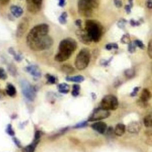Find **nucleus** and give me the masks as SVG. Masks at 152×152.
<instances>
[{"instance_id":"obj_1","label":"nucleus","mask_w":152,"mask_h":152,"mask_svg":"<svg viewBox=\"0 0 152 152\" xmlns=\"http://www.w3.org/2000/svg\"><path fill=\"white\" fill-rule=\"evenodd\" d=\"M48 32L49 26L45 23L39 24L33 27L26 38L29 48L34 51H42L51 47L54 40L48 35Z\"/></svg>"},{"instance_id":"obj_2","label":"nucleus","mask_w":152,"mask_h":152,"mask_svg":"<svg viewBox=\"0 0 152 152\" xmlns=\"http://www.w3.org/2000/svg\"><path fill=\"white\" fill-rule=\"evenodd\" d=\"M77 48V43L74 39L68 38L61 41L58 46V53L55 56L57 62L62 63L68 60Z\"/></svg>"},{"instance_id":"obj_3","label":"nucleus","mask_w":152,"mask_h":152,"mask_svg":"<svg viewBox=\"0 0 152 152\" xmlns=\"http://www.w3.org/2000/svg\"><path fill=\"white\" fill-rule=\"evenodd\" d=\"M85 30L91 40L94 42L100 41L103 35V27L97 21L87 20L85 23Z\"/></svg>"},{"instance_id":"obj_4","label":"nucleus","mask_w":152,"mask_h":152,"mask_svg":"<svg viewBox=\"0 0 152 152\" xmlns=\"http://www.w3.org/2000/svg\"><path fill=\"white\" fill-rule=\"evenodd\" d=\"M90 61V54L87 49H83L77 54L75 61V66L79 70H85L87 67Z\"/></svg>"},{"instance_id":"obj_5","label":"nucleus","mask_w":152,"mask_h":152,"mask_svg":"<svg viewBox=\"0 0 152 152\" xmlns=\"http://www.w3.org/2000/svg\"><path fill=\"white\" fill-rule=\"evenodd\" d=\"M20 85L24 97L30 101H33L36 97L35 87L27 80L22 79L20 81Z\"/></svg>"},{"instance_id":"obj_6","label":"nucleus","mask_w":152,"mask_h":152,"mask_svg":"<svg viewBox=\"0 0 152 152\" xmlns=\"http://www.w3.org/2000/svg\"><path fill=\"white\" fill-rule=\"evenodd\" d=\"M119 105L117 98L112 94L105 96L100 102V107L106 110H116Z\"/></svg>"},{"instance_id":"obj_7","label":"nucleus","mask_w":152,"mask_h":152,"mask_svg":"<svg viewBox=\"0 0 152 152\" xmlns=\"http://www.w3.org/2000/svg\"><path fill=\"white\" fill-rule=\"evenodd\" d=\"M79 13L83 17H91L93 8L87 0H79L77 3Z\"/></svg>"},{"instance_id":"obj_8","label":"nucleus","mask_w":152,"mask_h":152,"mask_svg":"<svg viewBox=\"0 0 152 152\" xmlns=\"http://www.w3.org/2000/svg\"><path fill=\"white\" fill-rule=\"evenodd\" d=\"M110 116V112L102 108L96 109L89 118V121H96L105 119Z\"/></svg>"},{"instance_id":"obj_9","label":"nucleus","mask_w":152,"mask_h":152,"mask_svg":"<svg viewBox=\"0 0 152 152\" xmlns=\"http://www.w3.org/2000/svg\"><path fill=\"white\" fill-rule=\"evenodd\" d=\"M29 26V20L26 17L22 18L20 20L17 28L16 36L18 38H21L28 31Z\"/></svg>"},{"instance_id":"obj_10","label":"nucleus","mask_w":152,"mask_h":152,"mask_svg":"<svg viewBox=\"0 0 152 152\" xmlns=\"http://www.w3.org/2000/svg\"><path fill=\"white\" fill-rule=\"evenodd\" d=\"M75 34L79 40L85 45H89L92 42L85 29L79 28V29L76 31Z\"/></svg>"},{"instance_id":"obj_11","label":"nucleus","mask_w":152,"mask_h":152,"mask_svg":"<svg viewBox=\"0 0 152 152\" xmlns=\"http://www.w3.org/2000/svg\"><path fill=\"white\" fill-rule=\"evenodd\" d=\"M28 10L32 13H36L41 9L42 0H27Z\"/></svg>"},{"instance_id":"obj_12","label":"nucleus","mask_w":152,"mask_h":152,"mask_svg":"<svg viewBox=\"0 0 152 152\" xmlns=\"http://www.w3.org/2000/svg\"><path fill=\"white\" fill-rule=\"evenodd\" d=\"M25 70H26V71L28 73L32 75L35 80H37L41 77V71L39 69V68L36 65H31L28 66L25 68Z\"/></svg>"},{"instance_id":"obj_13","label":"nucleus","mask_w":152,"mask_h":152,"mask_svg":"<svg viewBox=\"0 0 152 152\" xmlns=\"http://www.w3.org/2000/svg\"><path fill=\"white\" fill-rule=\"evenodd\" d=\"M92 128L100 134H104L107 129V125L104 122H97L93 124Z\"/></svg>"},{"instance_id":"obj_14","label":"nucleus","mask_w":152,"mask_h":152,"mask_svg":"<svg viewBox=\"0 0 152 152\" xmlns=\"http://www.w3.org/2000/svg\"><path fill=\"white\" fill-rule=\"evenodd\" d=\"M141 129V124L139 122L134 121L128 126V131L131 133H138Z\"/></svg>"},{"instance_id":"obj_15","label":"nucleus","mask_w":152,"mask_h":152,"mask_svg":"<svg viewBox=\"0 0 152 152\" xmlns=\"http://www.w3.org/2000/svg\"><path fill=\"white\" fill-rule=\"evenodd\" d=\"M10 11L13 16L18 18L21 16L23 13V10L18 6H12L10 7Z\"/></svg>"},{"instance_id":"obj_16","label":"nucleus","mask_w":152,"mask_h":152,"mask_svg":"<svg viewBox=\"0 0 152 152\" xmlns=\"http://www.w3.org/2000/svg\"><path fill=\"white\" fill-rule=\"evenodd\" d=\"M151 97V94L147 89L143 90L140 96V100L142 103H146Z\"/></svg>"},{"instance_id":"obj_17","label":"nucleus","mask_w":152,"mask_h":152,"mask_svg":"<svg viewBox=\"0 0 152 152\" xmlns=\"http://www.w3.org/2000/svg\"><path fill=\"white\" fill-rule=\"evenodd\" d=\"M39 140H36V139H34L33 142L31 144H30L29 145H28L26 147H25L23 149V152H35L36 147L37 145L38 144Z\"/></svg>"},{"instance_id":"obj_18","label":"nucleus","mask_w":152,"mask_h":152,"mask_svg":"<svg viewBox=\"0 0 152 152\" xmlns=\"http://www.w3.org/2000/svg\"><path fill=\"white\" fill-rule=\"evenodd\" d=\"M125 126L122 124H118L116 125L114 133L117 136H122L125 132Z\"/></svg>"},{"instance_id":"obj_19","label":"nucleus","mask_w":152,"mask_h":152,"mask_svg":"<svg viewBox=\"0 0 152 152\" xmlns=\"http://www.w3.org/2000/svg\"><path fill=\"white\" fill-rule=\"evenodd\" d=\"M66 80L71 82L82 83L85 80V78L82 75H75V76H73V77L68 76V77H66Z\"/></svg>"},{"instance_id":"obj_20","label":"nucleus","mask_w":152,"mask_h":152,"mask_svg":"<svg viewBox=\"0 0 152 152\" xmlns=\"http://www.w3.org/2000/svg\"><path fill=\"white\" fill-rule=\"evenodd\" d=\"M57 87H58V91L60 93H63V94L68 93L70 90V86H68V85H67V83H63L58 85Z\"/></svg>"},{"instance_id":"obj_21","label":"nucleus","mask_w":152,"mask_h":152,"mask_svg":"<svg viewBox=\"0 0 152 152\" xmlns=\"http://www.w3.org/2000/svg\"><path fill=\"white\" fill-rule=\"evenodd\" d=\"M6 92L9 96L14 97L16 94V89L13 85L8 84L6 89Z\"/></svg>"},{"instance_id":"obj_22","label":"nucleus","mask_w":152,"mask_h":152,"mask_svg":"<svg viewBox=\"0 0 152 152\" xmlns=\"http://www.w3.org/2000/svg\"><path fill=\"white\" fill-rule=\"evenodd\" d=\"M144 125L146 127H152V113L147 115L144 118Z\"/></svg>"},{"instance_id":"obj_23","label":"nucleus","mask_w":152,"mask_h":152,"mask_svg":"<svg viewBox=\"0 0 152 152\" xmlns=\"http://www.w3.org/2000/svg\"><path fill=\"white\" fill-rule=\"evenodd\" d=\"M61 70L65 72V74H72L74 72V68L70 65H67V64H65V65H64L62 66V68H61Z\"/></svg>"},{"instance_id":"obj_24","label":"nucleus","mask_w":152,"mask_h":152,"mask_svg":"<svg viewBox=\"0 0 152 152\" xmlns=\"http://www.w3.org/2000/svg\"><path fill=\"white\" fill-rule=\"evenodd\" d=\"M80 86L79 85H74L72 86V95L74 97H77L80 94Z\"/></svg>"},{"instance_id":"obj_25","label":"nucleus","mask_w":152,"mask_h":152,"mask_svg":"<svg viewBox=\"0 0 152 152\" xmlns=\"http://www.w3.org/2000/svg\"><path fill=\"white\" fill-rule=\"evenodd\" d=\"M67 17H68V14L67 12L64 11L63 12L61 15L60 16L58 20L59 22L61 24H65L67 22Z\"/></svg>"},{"instance_id":"obj_26","label":"nucleus","mask_w":152,"mask_h":152,"mask_svg":"<svg viewBox=\"0 0 152 152\" xmlns=\"http://www.w3.org/2000/svg\"><path fill=\"white\" fill-rule=\"evenodd\" d=\"M46 77L48 82L50 84H55L57 83V78L53 75L47 74L46 75Z\"/></svg>"},{"instance_id":"obj_27","label":"nucleus","mask_w":152,"mask_h":152,"mask_svg":"<svg viewBox=\"0 0 152 152\" xmlns=\"http://www.w3.org/2000/svg\"><path fill=\"white\" fill-rule=\"evenodd\" d=\"M9 53H10L11 55H14V58H15V60H16V61H20L21 60H22V57H21L20 55L17 54V53L15 52V50H14L13 48H11L9 49Z\"/></svg>"},{"instance_id":"obj_28","label":"nucleus","mask_w":152,"mask_h":152,"mask_svg":"<svg viewBox=\"0 0 152 152\" xmlns=\"http://www.w3.org/2000/svg\"><path fill=\"white\" fill-rule=\"evenodd\" d=\"M87 1L90 4L93 9L98 8L100 4V0H87Z\"/></svg>"},{"instance_id":"obj_29","label":"nucleus","mask_w":152,"mask_h":152,"mask_svg":"<svg viewBox=\"0 0 152 152\" xmlns=\"http://www.w3.org/2000/svg\"><path fill=\"white\" fill-rule=\"evenodd\" d=\"M7 78V75L3 68L0 67V80H6Z\"/></svg>"},{"instance_id":"obj_30","label":"nucleus","mask_w":152,"mask_h":152,"mask_svg":"<svg viewBox=\"0 0 152 152\" xmlns=\"http://www.w3.org/2000/svg\"><path fill=\"white\" fill-rule=\"evenodd\" d=\"M6 133L9 135H10L11 136H14L15 133H14V130H13V129L12 128V126H11V124H9L7 125V129H6Z\"/></svg>"},{"instance_id":"obj_31","label":"nucleus","mask_w":152,"mask_h":152,"mask_svg":"<svg viewBox=\"0 0 152 152\" xmlns=\"http://www.w3.org/2000/svg\"><path fill=\"white\" fill-rule=\"evenodd\" d=\"M125 74L126 77L130 78L132 77L134 75V71L133 69H128L125 71Z\"/></svg>"},{"instance_id":"obj_32","label":"nucleus","mask_w":152,"mask_h":152,"mask_svg":"<svg viewBox=\"0 0 152 152\" xmlns=\"http://www.w3.org/2000/svg\"><path fill=\"white\" fill-rule=\"evenodd\" d=\"M136 44L134 42H130L129 44V48H128V50L130 53H134L136 50Z\"/></svg>"},{"instance_id":"obj_33","label":"nucleus","mask_w":152,"mask_h":152,"mask_svg":"<svg viewBox=\"0 0 152 152\" xmlns=\"http://www.w3.org/2000/svg\"><path fill=\"white\" fill-rule=\"evenodd\" d=\"M67 130H68L67 128H64V129H61L60 131H59L58 133H57L55 135H54V136H53V138L56 139L57 137H58L59 136H61V135L65 134V133L67 131Z\"/></svg>"},{"instance_id":"obj_34","label":"nucleus","mask_w":152,"mask_h":152,"mask_svg":"<svg viewBox=\"0 0 152 152\" xmlns=\"http://www.w3.org/2000/svg\"><path fill=\"white\" fill-rule=\"evenodd\" d=\"M121 42L122 43H129V44L131 42L129 36L128 35H124L121 38Z\"/></svg>"},{"instance_id":"obj_35","label":"nucleus","mask_w":152,"mask_h":152,"mask_svg":"<svg viewBox=\"0 0 152 152\" xmlns=\"http://www.w3.org/2000/svg\"><path fill=\"white\" fill-rule=\"evenodd\" d=\"M87 125V122L86 121H83L80 123H78L76 124L74 126V129H80V128H83L85 126H86Z\"/></svg>"},{"instance_id":"obj_36","label":"nucleus","mask_w":152,"mask_h":152,"mask_svg":"<svg viewBox=\"0 0 152 152\" xmlns=\"http://www.w3.org/2000/svg\"><path fill=\"white\" fill-rule=\"evenodd\" d=\"M147 50H148V55L149 56V57L152 59V40H151L149 43H148V48H147Z\"/></svg>"},{"instance_id":"obj_37","label":"nucleus","mask_w":152,"mask_h":152,"mask_svg":"<svg viewBox=\"0 0 152 152\" xmlns=\"http://www.w3.org/2000/svg\"><path fill=\"white\" fill-rule=\"evenodd\" d=\"M106 49L107 50H111L112 48H115V49H118V46L116 43H108L105 46Z\"/></svg>"},{"instance_id":"obj_38","label":"nucleus","mask_w":152,"mask_h":152,"mask_svg":"<svg viewBox=\"0 0 152 152\" xmlns=\"http://www.w3.org/2000/svg\"><path fill=\"white\" fill-rule=\"evenodd\" d=\"M134 42L136 44V45L137 46H138L139 48H140V49H144L145 46H144L143 43L141 40H136Z\"/></svg>"},{"instance_id":"obj_39","label":"nucleus","mask_w":152,"mask_h":152,"mask_svg":"<svg viewBox=\"0 0 152 152\" xmlns=\"http://www.w3.org/2000/svg\"><path fill=\"white\" fill-rule=\"evenodd\" d=\"M9 70L10 73L11 75H15V74H16V68H15V67H14V66H13V65H10V66L9 67Z\"/></svg>"},{"instance_id":"obj_40","label":"nucleus","mask_w":152,"mask_h":152,"mask_svg":"<svg viewBox=\"0 0 152 152\" xmlns=\"http://www.w3.org/2000/svg\"><path fill=\"white\" fill-rule=\"evenodd\" d=\"M114 4L117 8H121L122 6V0H114Z\"/></svg>"},{"instance_id":"obj_41","label":"nucleus","mask_w":152,"mask_h":152,"mask_svg":"<svg viewBox=\"0 0 152 152\" xmlns=\"http://www.w3.org/2000/svg\"><path fill=\"white\" fill-rule=\"evenodd\" d=\"M13 141L15 143L16 145L18 147V148H21V143L20 141L18 140V139H17L16 137H13Z\"/></svg>"},{"instance_id":"obj_42","label":"nucleus","mask_w":152,"mask_h":152,"mask_svg":"<svg viewBox=\"0 0 152 152\" xmlns=\"http://www.w3.org/2000/svg\"><path fill=\"white\" fill-rule=\"evenodd\" d=\"M75 24L76 26H77L79 28H82V21L81 20L78 19L75 21Z\"/></svg>"},{"instance_id":"obj_43","label":"nucleus","mask_w":152,"mask_h":152,"mask_svg":"<svg viewBox=\"0 0 152 152\" xmlns=\"http://www.w3.org/2000/svg\"><path fill=\"white\" fill-rule=\"evenodd\" d=\"M66 4V0H59L58 6L61 7H64Z\"/></svg>"},{"instance_id":"obj_44","label":"nucleus","mask_w":152,"mask_h":152,"mask_svg":"<svg viewBox=\"0 0 152 152\" xmlns=\"http://www.w3.org/2000/svg\"><path fill=\"white\" fill-rule=\"evenodd\" d=\"M131 6L130 5H126L125 7V10L127 14H129L131 13Z\"/></svg>"},{"instance_id":"obj_45","label":"nucleus","mask_w":152,"mask_h":152,"mask_svg":"<svg viewBox=\"0 0 152 152\" xmlns=\"http://www.w3.org/2000/svg\"><path fill=\"white\" fill-rule=\"evenodd\" d=\"M139 89V87H135V88L134 89L133 92L131 93V96H135L137 94V93L138 92Z\"/></svg>"},{"instance_id":"obj_46","label":"nucleus","mask_w":152,"mask_h":152,"mask_svg":"<svg viewBox=\"0 0 152 152\" xmlns=\"http://www.w3.org/2000/svg\"><path fill=\"white\" fill-rule=\"evenodd\" d=\"M147 7L150 9H152V0H148L147 3Z\"/></svg>"},{"instance_id":"obj_47","label":"nucleus","mask_w":152,"mask_h":152,"mask_svg":"<svg viewBox=\"0 0 152 152\" xmlns=\"http://www.w3.org/2000/svg\"><path fill=\"white\" fill-rule=\"evenodd\" d=\"M130 23H131V25L132 26H138V24H139L138 22H136L134 20H131L130 21Z\"/></svg>"},{"instance_id":"obj_48","label":"nucleus","mask_w":152,"mask_h":152,"mask_svg":"<svg viewBox=\"0 0 152 152\" xmlns=\"http://www.w3.org/2000/svg\"><path fill=\"white\" fill-rule=\"evenodd\" d=\"M10 0H0V3L2 5H6L9 3Z\"/></svg>"},{"instance_id":"obj_49","label":"nucleus","mask_w":152,"mask_h":152,"mask_svg":"<svg viewBox=\"0 0 152 152\" xmlns=\"http://www.w3.org/2000/svg\"><path fill=\"white\" fill-rule=\"evenodd\" d=\"M129 2H130V5H131V6L132 7V5H133V0H129Z\"/></svg>"}]
</instances>
